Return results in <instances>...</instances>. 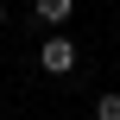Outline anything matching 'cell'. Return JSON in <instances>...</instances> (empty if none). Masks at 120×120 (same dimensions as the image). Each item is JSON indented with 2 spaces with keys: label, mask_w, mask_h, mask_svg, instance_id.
<instances>
[{
  "label": "cell",
  "mask_w": 120,
  "mask_h": 120,
  "mask_svg": "<svg viewBox=\"0 0 120 120\" xmlns=\"http://www.w3.org/2000/svg\"><path fill=\"white\" fill-rule=\"evenodd\" d=\"M76 63H82V51H76L70 32H51V38L38 44V70H44V76H70Z\"/></svg>",
  "instance_id": "obj_1"
},
{
  "label": "cell",
  "mask_w": 120,
  "mask_h": 120,
  "mask_svg": "<svg viewBox=\"0 0 120 120\" xmlns=\"http://www.w3.org/2000/svg\"><path fill=\"white\" fill-rule=\"evenodd\" d=\"M32 19L51 25V32H63V25L76 19V0H32Z\"/></svg>",
  "instance_id": "obj_2"
},
{
  "label": "cell",
  "mask_w": 120,
  "mask_h": 120,
  "mask_svg": "<svg viewBox=\"0 0 120 120\" xmlns=\"http://www.w3.org/2000/svg\"><path fill=\"white\" fill-rule=\"evenodd\" d=\"M95 120H120V89H108V95H95Z\"/></svg>",
  "instance_id": "obj_3"
},
{
  "label": "cell",
  "mask_w": 120,
  "mask_h": 120,
  "mask_svg": "<svg viewBox=\"0 0 120 120\" xmlns=\"http://www.w3.org/2000/svg\"><path fill=\"white\" fill-rule=\"evenodd\" d=\"M6 19H13V13H6V0H0V32H6Z\"/></svg>",
  "instance_id": "obj_4"
},
{
  "label": "cell",
  "mask_w": 120,
  "mask_h": 120,
  "mask_svg": "<svg viewBox=\"0 0 120 120\" xmlns=\"http://www.w3.org/2000/svg\"><path fill=\"white\" fill-rule=\"evenodd\" d=\"M114 51H120V32H114Z\"/></svg>",
  "instance_id": "obj_5"
}]
</instances>
